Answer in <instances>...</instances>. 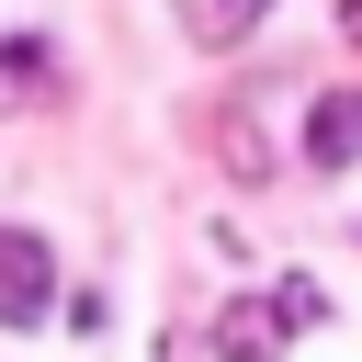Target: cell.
Segmentation results:
<instances>
[{"label":"cell","mask_w":362,"mask_h":362,"mask_svg":"<svg viewBox=\"0 0 362 362\" xmlns=\"http://www.w3.org/2000/svg\"><path fill=\"white\" fill-rule=\"evenodd\" d=\"M34 317H57V260L34 226H0V328H34Z\"/></svg>","instance_id":"1"},{"label":"cell","mask_w":362,"mask_h":362,"mask_svg":"<svg viewBox=\"0 0 362 362\" xmlns=\"http://www.w3.org/2000/svg\"><path fill=\"white\" fill-rule=\"evenodd\" d=\"M294 317H317V294H294V305H272V294H238V305L215 317V351H226V362H283Z\"/></svg>","instance_id":"2"},{"label":"cell","mask_w":362,"mask_h":362,"mask_svg":"<svg viewBox=\"0 0 362 362\" xmlns=\"http://www.w3.org/2000/svg\"><path fill=\"white\" fill-rule=\"evenodd\" d=\"M305 158H317V170H362V90H317V113H305Z\"/></svg>","instance_id":"3"},{"label":"cell","mask_w":362,"mask_h":362,"mask_svg":"<svg viewBox=\"0 0 362 362\" xmlns=\"http://www.w3.org/2000/svg\"><path fill=\"white\" fill-rule=\"evenodd\" d=\"M260 11H272V0H215L192 34H204V45H238V34H260Z\"/></svg>","instance_id":"4"},{"label":"cell","mask_w":362,"mask_h":362,"mask_svg":"<svg viewBox=\"0 0 362 362\" xmlns=\"http://www.w3.org/2000/svg\"><path fill=\"white\" fill-rule=\"evenodd\" d=\"M34 79H45V45H11L0 57V90H34Z\"/></svg>","instance_id":"5"},{"label":"cell","mask_w":362,"mask_h":362,"mask_svg":"<svg viewBox=\"0 0 362 362\" xmlns=\"http://www.w3.org/2000/svg\"><path fill=\"white\" fill-rule=\"evenodd\" d=\"M339 34H351V45H362V0H339Z\"/></svg>","instance_id":"6"}]
</instances>
